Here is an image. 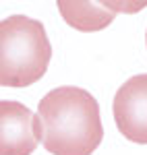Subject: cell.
Returning <instances> with one entry per match:
<instances>
[{
	"label": "cell",
	"mask_w": 147,
	"mask_h": 155,
	"mask_svg": "<svg viewBox=\"0 0 147 155\" xmlns=\"http://www.w3.org/2000/svg\"><path fill=\"white\" fill-rule=\"evenodd\" d=\"M42 143L52 155H91L104 139L95 97L79 87H58L42 97Z\"/></svg>",
	"instance_id": "obj_1"
},
{
	"label": "cell",
	"mask_w": 147,
	"mask_h": 155,
	"mask_svg": "<svg viewBox=\"0 0 147 155\" xmlns=\"http://www.w3.org/2000/svg\"><path fill=\"white\" fill-rule=\"evenodd\" d=\"M52 46L44 25L25 15L0 23V83L2 87H29L48 71Z\"/></svg>",
	"instance_id": "obj_2"
},
{
	"label": "cell",
	"mask_w": 147,
	"mask_h": 155,
	"mask_svg": "<svg viewBox=\"0 0 147 155\" xmlns=\"http://www.w3.org/2000/svg\"><path fill=\"white\" fill-rule=\"evenodd\" d=\"M42 139L39 114L19 101H0V155H31Z\"/></svg>",
	"instance_id": "obj_3"
},
{
	"label": "cell",
	"mask_w": 147,
	"mask_h": 155,
	"mask_svg": "<svg viewBox=\"0 0 147 155\" xmlns=\"http://www.w3.org/2000/svg\"><path fill=\"white\" fill-rule=\"evenodd\" d=\"M114 122L124 139L147 145V74H135L116 91Z\"/></svg>",
	"instance_id": "obj_4"
},
{
	"label": "cell",
	"mask_w": 147,
	"mask_h": 155,
	"mask_svg": "<svg viewBox=\"0 0 147 155\" xmlns=\"http://www.w3.org/2000/svg\"><path fill=\"white\" fill-rule=\"evenodd\" d=\"M120 4L114 2H77L58 0V11L62 19L79 31H102L114 21Z\"/></svg>",
	"instance_id": "obj_5"
},
{
	"label": "cell",
	"mask_w": 147,
	"mask_h": 155,
	"mask_svg": "<svg viewBox=\"0 0 147 155\" xmlns=\"http://www.w3.org/2000/svg\"><path fill=\"white\" fill-rule=\"evenodd\" d=\"M145 41H147V33H145Z\"/></svg>",
	"instance_id": "obj_6"
}]
</instances>
